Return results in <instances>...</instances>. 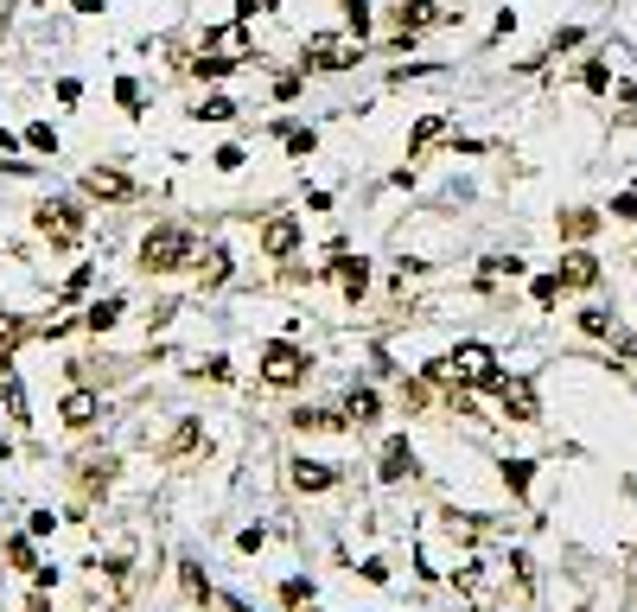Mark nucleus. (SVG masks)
Wrapping results in <instances>:
<instances>
[{
    "instance_id": "obj_1",
    "label": "nucleus",
    "mask_w": 637,
    "mask_h": 612,
    "mask_svg": "<svg viewBox=\"0 0 637 612\" xmlns=\"http://www.w3.org/2000/svg\"><path fill=\"white\" fill-rule=\"evenodd\" d=\"M351 64H363V39L357 32H306L300 45V71H351Z\"/></svg>"
},
{
    "instance_id": "obj_2",
    "label": "nucleus",
    "mask_w": 637,
    "mask_h": 612,
    "mask_svg": "<svg viewBox=\"0 0 637 612\" xmlns=\"http://www.w3.org/2000/svg\"><path fill=\"white\" fill-rule=\"evenodd\" d=\"M433 377L453 382V389H491L497 382V357L484 351V345H453V351L433 364Z\"/></svg>"
},
{
    "instance_id": "obj_3",
    "label": "nucleus",
    "mask_w": 637,
    "mask_h": 612,
    "mask_svg": "<svg viewBox=\"0 0 637 612\" xmlns=\"http://www.w3.org/2000/svg\"><path fill=\"white\" fill-rule=\"evenodd\" d=\"M192 255H198L192 230H173V224H166V230H153L147 243H141V268H147V275H178Z\"/></svg>"
},
{
    "instance_id": "obj_4",
    "label": "nucleus",
    "mask_w": 637,
    "mask_h": 612,
    "mask_svg": "<svg viewBox=\"0 0 637 612\" xmlns=\"http://www.w3.org/2000/svg\"><path fill=\"white\" fill-rule=\"evenodd\" d=\"M261 382H275V389H294V382H306V351L294 345V338L261 345Z\"/></svg>"
},
{
    "instance_id": "obj_5",
    "label": "nucleus",
    "mask_w": 637,
    "mask_h": 612,
    "mask_svg": "<svg viewBox=\"0 0 637 612\" xmlns=\"http://www.w3.org/2000/svg\"><path fill=\"white\" fill-rule=\"evenodd\" d=\"M32 224L45 230L51 243H76V236H83V211H76V204H64V198H45Z\"/></svg>"
},
{
    "instance_id": "obj_6",
    "label": "nucleus",
    "mask_w": 637,
    "mask_h": 612,
    "mask_svg": "<svg viewBox=\"0 0 637 612\" xmlns=\"http://www.w3.org/2000/svg\"><path fill=\"white\" fill-rule=\"evenodd\" d=\"M83 192L102 204H127L134 198V178H127L122 166H90V173H83Z\"/></svg>"
},
{
    "instance_id": "obj_7",
    "label": "nucleus",
    "mask_w": 637,
    "mask_h": 612,
    "mask_svg": "<svg viewBox=\"0 0 637 612\" xmlns=\"http://www.w3.org/2000/svg\"><path fill=\"white\" fill-rule=\"evenodd\" d=\"M389 20H395V39H414V32H428V26H440L446 13H440L433 0H395V7H389Z\"/></svg>"
},
{
    "instance_id": "obj_8",
    "label": "nucleus",
    "mask_w": 637,
    "mask_h": 612,
    "mask_svg": "<svg viewBox=\"0 0 637 612\" xmlns=\"http://www.w3.org/2000/svg\"><path fill=\"white\" fill-rule=\"evenodd\" d=\"M491 389H497V402H504V415H510V421H542V408H535V389H530V382L497 377Z\"/></svg>"
},
{
    "instance_id": "obj_9",
    "label": "nucleus",
    "mask_w": 637,
    "mask_h": 612,
    "mask_svg": "<svg viewBox=\"0 0 637 612\" xmlns=\"http://www.w3.org/2000/svg\"><path fill=\"white\" fill-rule=\"evenodd\" d=\"M204 51H217V58H229V64H243V58H249V20L204 32Z\"/></svg>"
},
{
    "instance_id": "obj_10",
    "label": "nucleus",
    "mask_w": 637,
    "mask_h": 612,
    "mask_svg": "<svg viewBox=\"0 0 637 612\" xmlns=\"http://www.w3.org/2000/svg\"><path fill=\"white\" fill-rule=\"evenodd\" d=\"M555 280H561V287H599V255H586V249H574V255H561V268H555Z\"/></svg>"
},
{
    "instance_id": "obj_11",
    "label": "nucleus",
    "mask_w": 637,
    "mask_h": 612,
    "mask_svg": "<svg viewBox=\"0 0 637 612\" xmlns=\"http://www.w3.org/2000/svg\"><path fill=\"white\" fill-rule=\"evenodd\" d=\"M300 249V224H294V217H268V224H261V255H294Z\"/></svg>"
},
{
    "instance_id": "obj_12",
    "label": "nucleus",
    "mask_w": 637,
    "mask_h": 612,
    "mask_svg": "<svg viewBox=\"0 0 637 612\" xmlns=\"http://www.w3.org/2000/svg\"><path fill=\"white\" fill-rule=\"evenodd\" d=\"M58 415H64V428H71V434H83V428H90V421H96V415H102V402H96V396H90V389H71Z\"/></svg>"
},
{
    "instance_id": "obj_13",
    "label": "nucleus",
    "mask_w": 637,
    "mask_h": 612,
    "mask_svg": "<svg viewBox=\"0 0 637 612\" xmlns=\"http://www.w3.org/2000/svg\"><path fill=\"white\" fill-rule=\"evenodd\" d=\"M377 389H351V396H345V408H338V415H345V428H370V421H377Z\"/></svg>"
},
{
    "instance_id": "obj_14",
    "label": "nucleus",
    "mask_w": 637,
    "mask_h": 612,
    "mask_svg": "<svg viewBox=\"0 0 637 612\" xmlns=\"http://www.w3.org/2000/svg\"><path fill=\"white\" fill-rule=\"evenodd\" d=\"M331 275H338V287H345V294L357 300V294H363V280H370V268H363L357 255H345V249H338V255H331Z\"/></svg>"
},
{
    "instance_id": "obj_15",
    "label": "nucleus",
    "mask_w": 637,
    "mask_h": 612,
    "mask_svg": "<svg viewBox=\"0 0 637 612\" xmlns=\"http://www.w3.org/2000/svg\"><path fill=\"white\" fill-rule=\"evenodd\" d=\"M294 484H300V491H331V484H338V466H319V459H300V466H294Z\"/></svg>"
},
{
    "instance_id": "obj_16",
    "label": "nucleus",
    "mask_w": 637,
    "mask_h": 612,
    "mask_svg": "<svg viewBox=\"0 0 637 612\" xmlns=\"http://www.w3.org/2000/svg\"><path fill=\"white\" fill-rule=\"evenodd\" d=\"M523 275V262L516 255H484V268H479V287H504V280Z\"/></svg>"
},
{
    "instance_id": "obj_17",
    "label": "nucleus",
    "mask_w": 637,
    "mask_h": 612,
    "mask_svg": "<svg viewBox=\"0 0 637 612\" xmlns=\"http://www.w3.org/2000/svg\"><path fill=\"white\" fill-rule=\"evenodd\" d=\"M440 134H446V115H421V122H414V134H408V153L421 160V153H428L433 141H440Z\"/></svg>"
},
{
    "instance_id": "obj_18",
    "label": "nucleus",
    "mask_w": 637,
    "mask_h": 612,
    "mask_svg": "<svg viewBox=\"0 0 637 612\" xmlns=\"http://www.w3.org/2000/svg\"><path fill=\"white\" fill-rule=\"evenodd\" d=\"M402 472H414V453H408V440H389V447H382V479L395 484Z\"/></svg>"
},
{
    "instance_id": "obj_19",
    "label": "nucleus",
    "mask_w": 637,
    "mask_h": 612,
    "mask_svg": "<svg viewBox=\"0 0 637 612\" xmlns=\"http://www.w3.org/2000/svg\"><path fill=\"white\" fill-rule=\"evenodd\" d=\"M294 428H300V434H326V428H345V415H331V408H300V415H294Z\"/></svg>"
},
{
    "instance_id": "obj_20",
    "label": "nucleus",
    "mask_w": 637,
    "mask_h": 612,
    "mask_svg": "<svg viewBox=\"0 0 637 612\" xmlns=\"http://www.w3.org/2000/svg\"><path fill=\"white\" fill-rule=\"evenodd\" d=\"M280 147L294 153V160H306V153L319 147V134H312V128H280Z\"/></svg>"
},
{
    "instance_id": "obj_21",
    "label": "nucleus",
    "mask_w": 637,
    "mask_h": 612,
    "mask_svg": "<svg viewBox=\"0 0 637 612\" xmlns=\"http://www.w3.org/2000/svg\"><path fill=\"white\" fill-rule=\"evenodd\" d=\"M83 319H90V326H96V332H109V326H115V319H122V294H109V300H96V306H90V313H83Z\"/></svg>"
},
{
    "instance_id": "obj_22",
    "label": "nucleus",
    "mask_w": 637,
    "mask_h": 612,
    "mask_svg": "<svg viewBox=\"0 0 637 612\" xmlns=\"http://www.w3.org/2000/svg\"><path fill=\"white\" fill-rule=\"evenodd\" d=\"M561 230H567L574 243H586V236L599 230V211H567V217H561Z\"/></svg>"
},
{
    "instance_id": "obj_23",
    "label": "nucleus",
    "mask_w": 637,
    "mask_h": 612,
    "mask_svg": "<svg viewBox=\"0 0 637 612\" xmlns=\"http://www.w3.org/2000/svg\"><path fill=\"white\" fill-rule=\"evenodd\" d=\"M192 115H198V122H229V115H236V102H229V96H204Z\"/></svg>"
},
{
    "instance_id": "obj_24",
    "label": "nucleus",
    "mask_w": 637,
    "mask_h": 612,
    "mask_svg": "<svg viewBox=\"0 0 637 612\" xmlns=\"http://www.w3.org/2000/svg\"><path fill=\"white\" fill-rule=\"evenodd\" d=\"M192 71H198V76H229L236 64H229V58H217V51H204V45H198V58H192Z\"/></svg>"
},
{
    "instance_id": "obj_25",
    "label": "nucleus",
    "mask_w": 637,
    "mask_h": 612,
    "mask_svg": "<svg viewBox=\"0 0 637 612\" xmlns=\"http://www.w3.org/2000/svg\"><path fill=\"white\" fill-rule=\"evenodd\" d=\"M338 7H345V26L363 39V32H370V0H338Z\"/></svg>"
},
{
    "instance_id": "obj_26",
    "label": "nucleus",
    "mask_w": 637,
    "mask_h": 612,
    "mask_svg": "<svg viewBox=\"0 0 637 612\" xmlns=\"http://www.w3.org/2000/svg\"><path fill=\"white\" fill-rule=\"evenodd\" d=\"M581 83L599 96V90H612V71H606V58H586V71H581Z\"/></svg>"
},
{
    "instance_id": "obj_27",
    "label": "nucleus",
    "mask_w": 637,
    "mask_h": 612,
    "mask_svg": "<svg viewBox=\"0 0 637 612\" xmlns=\"http://www.w3.org/2000/svg\"><path fill=\"white\" fill-rule=\"evenodd\" d=\"M224 280H229V255L210 249V255H204V287H224Z\"/></svg>"
},
{
    "instance_id": "obj_28",
    "label": "nucleus",
    "mask_w": 637,
    "mask_h": 612,
    "mask_svg": "<svg viewBox=\"0 0 637 612\" xmlns=\"http://www.w3.org/2000/svg\"><path fill=\"white\" fill-rule=\"evenodd\" d=\"M25 147H32V153H58V134H51L45 122H32V128H25Z\"/></svg>"
},
{
    "instance_id": "obj_29",
    "label": "nucleus",
    "mask_w": 637,
    "mask_h": 612,
    "mask_svg": "<svg viewBox=\"0 0 637 612\" xmlns=\"http://www.w3.org/2000/svg\"><path fill=\"white\" fill-rule=\"evenodd\" d=\"M115 96H122L127 115H141V83H134V76H122V83H115Z\"/></svg>"
},
{
    "instance_id": "obj_30",
    "label": "nucleus",
    "mask_w": 637,
    "mask_h": 612,
    "mask_svg": "<svg viewBox=\"0 0 637 612\" xmlns=\"http://www.w3.org/2000/svg\"><path fill=\"white\" fill-rule=\"evenodd\" d=\"M210 166H217V173H236V166H243V147H217L210 153Z\"/></svg>"
},
{
    "instance_id": "obj_31",
    "label": "nucleus",
    "mask_w": 637,
    "mask_h": 612,
    "mask_svg": "<svg viewBox=\"0 0 637 612\" xmlns=\"http://www.w3.org/2000/svg\"><path fill=\"white\" fill-rule=\"evenodd\" d=\"M581 332H593V338H612V319H606V313H581Z\"/></svg>"
},
{
    "instance_id": "obj_32",
    "label": "nucleus",
    "mask_w": 637,
    "mask_h": 612,
    "mask_svg": "<svg viewBox=\"0 0 637 612\" xmlns=\"http://www.w3.org/2000/svg\"><path fill=\"white\" fill-rule=\"evenodd\" d=\"M504 479H510V491H523V484H530V459H510Z\"/></svg>"
},
{
    "instance_id": "obj_33",
    "label": "nucleus",
    "mask_w": 637,
    "mask_h": 612,
    "mask_svg": "<svg viewBox=\"0 0 637 612\" xmlns=\"http://www.w3.org/2000/svg\"><path fill=\"white\" fill-rule=\"evenodd\" d=\"M555 294H561V280H555V275L535 280V306H555Z\"/></svg>"
},
{
    "instance_id": "obj_34",
    "label": "nucleus",
    "mask_w": 637,
    "mask_h": 612,
    "mask_svg": "<svg viewBox=\"0 0 637 612\" xmlns=\"http://www.w3.org/2000/svg\"><path fill=\"white\" fill-rule=\"evenodd\" d=\"M185 447H198V421H185V428L173 434V453H185Z\"/></svg>"
},
{
    "instance_id": "obj_35",
    "label": "nucleus",
    "mask_w": 637,
    "mask_h": 612,
    "mask_svg": "<svg viewBox=\"0 0 637 612\" xmlns=\"http://www.w3.org/2000/svg\"><path fill=\"white\" fill-rule=\"evenodd\" d=\"M300 96V76H275V102H294Z\"/></svg>"
},
{
    "instance_id": "obj_36",
    "label": "nucleus",
    "mask_w": 637,
    "mask_h": 612,
    "mask_svg": "<svg viewBox=\"0 0 637 612\" xmlns=\"http://www.w3.org/2000/svg\"><path fill=\"white\" fill-rule=\"evenodd\" d=\"M612 217H625V224H637V192H625V198L612 204Z\"/></svg>"
},
{
    "instance_id": "obj_37",
    "label": "nucleus",
    "mask_w": 637,
    "mask_h": 612,
    "mask_svg": "<svg viewBox=\"0 0 637 612\" xmlns=\"http://www.w3.org/2000/svg\"><path fill=\"white\" fill-rule=\"evenodd\" d=\"M13 7H20V0H0V32H7V26H13Z\"/></svg>"
},
{
    "instance_id": "obj_38",
    "label": "nucleus",
    "mask_w": 637,
    "mask_h": 612,
    "mask_svg": "<svg viewBox=\"0 0 637 612\" xmlns=\"http://www.w3.org/2000/svg\"><path fill=\"white\" fill-rule=\"evenodd\" d=\"M76 13H102V7H109V0H71Z\"/></svg>"
},
{
    "instance_id": "obj_39",
    "label": "nucleus",
    "mask_w": 637,
    "mask_h": 612,
    "mask_svg": "<svg viewBox=\"0 0 637 612\" xmlns=\"http://www.w3.org/2000/svg\"><path fill=\"white\" fill-rule=\"evenodd\" d=\"M25 612H51V606H45V593H32V600H25Z\"/></svg>"
},
{
    "instance_id": "obj_40",
    "label": "nucleus",
    "mask_w": 637,
    "mask_h": 612,
    "mask_svg": "<svg viewBox=\"0 0 637 612\" xmlns=\"http://www.w3.org/2000/svg\"><path fill=\"white\" fill-rule=\"evenodd\" d=\"M625 612H637V600H631V606H625Z\"/></svg>"
}]
</instances>
